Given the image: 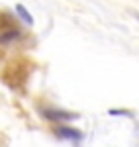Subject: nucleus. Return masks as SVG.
Instances as JSON below:
<instances>
[{
  "label": "nucleus",
  "mask_w": 139,
  "mask_h": 147,
  "mask_svg": "<svg viewBox=\"0 0 139 147\" xmlns=\"http://www.w3.org/2000/svg\"><path fill=\"white\" fill-rule=\"evenodd\" d=\"M21 35H23V31H21L19 27L6 25L4 29H0V43H2V45H8V43H12V41H16V39H21Z\"/></svg>",
  "instance_id": "7ed1b4c3"
},
{
  "label": "nucleus",
  "mask_w": 139,
  "mask_h": 147,
  "mask_svg": "<svg viewBox=\"0 0 139 147\" xmlns=\"http://www.w3.org/2000/svg\"><path fill=\"white\" fill-rule=\"evenodd\" d=\"M53 133H55V137H59V139H63V141H72V143H78V141L84 139V135H82L80 129H74V127H70V125H65V123L55 125Z\"/></svg>",
  "instance_id": "f03ea898"
},
{
  "label": "nucleus",
  "mask_w": 139,
  "mask_h": 147,
  "mask_svg": "<svg viewBox=\"0 0 139 147\" xmlns=\"http://www.w3.org/2000/svg\"><path fill=\"white\" fill-rule=\"evenodd\" d=\"M109 115L111 117H131L133 113H131V110H125V108H111Z\"/></svg>",
  "instance_id": "39448f33"
},
{
  "label": "nucleus",
  "mask_w": 139,
  "mask_h": 147,
  "mask_svg": "<svg viewBox=\"0 0 139 147\" xmlns=\"http://www.w3.org/2000/svg\"><path fill=\"white\" fill-rule=\"evenodd\" d=\"M41 117L51 121V123H70V121H76L80 115L76 113H67V110H61V108H53V106H47V108H41Z\"/></svg>",
  "instance_id": "f257e3e1"
},
{
  "label": "nucleus",
  "mask_w": 139,
  "mask_h": 147,
  "mask_svg": "<svg viewBox=\"0 0 139 147\" xmlns=\"http://www.w3.org/2000/svg\"><path fill=\"white\" fill-rule=\"evenodd\" d=\"M131 14H133V16L137 18V23H139V10H131Z\"/></svg>",
  "instance_id": "423d86ee"
},
{
  "label": "nucleus",
  "mask_w": 139,
  "mask_h": 147,
  "mask_svg": "<svg viewBox=\"0 0 139 147\" xmlns=\"http://www.w3.org/2000/svg\"><path fill=\"white\" fill-rule=\"evenodd\" d=\"M14 12L19 14V18H21V21H23L25 25H29V27H33V25H35V18H33V14H31V12H29V10L23 6V4H16V6H14Z\"/></svg>",
  "instance_id": "20e7f679"
}]
</instances>
